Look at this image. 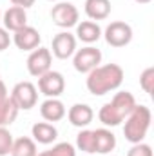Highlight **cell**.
<instances>
[{
	"label": "cell",
	"instance_id": "1",
	"mask_svg": "<svg viewBox=\"0 0 154 156\" xmlns=\"http://www.w3.org/2000/svg\"><path fill=\"white\" fill-rule=\"evenodd\" d=\"M125 73L118 64H103L94 67L91 73H87V91L94 96H103L111 91H116L123 83Z\"/></svg>",
	"mask_w": 154,
	"mask_h": 156
},
{
	"label": "cell",
	"instance_id": "28",
	"mask_svg": "<svg viewBox=\"0 0 154 156\" xmlns=\"http://www.w3.org/2000/svg\"><path fill=\"white\" fill-rule=\"evenodd\" d=\"M5 98H7V87H5L4 80H0V102L5 100Z\"/></svg>",
	"mask_w": 154,
	"mask_h": 156
},
{
	"label": "cell",
	"instance_id": "24",
	"mask_svg": "<svg viewBox=\"0 0 154 156\" xmlns=\"http://www.w3.org/2000/svg\"><path fill=\"white\" fill-rule=\"evenodd\" d=\"M53 156H76V147L69 142H60L56 145H53V149H49Z\"/></svg>",
	"mask_w": 154,
	"mask_h": 156
},
{
	"label": "cell",
	"instance_id": "5",
	"mask_svg": "<svg viewBox=\"0 0 154 156\" xmlns=\"http://www.w3.org/2000/svg\"><path fill=\"white\" fill-rule=\"evenodd\" d=\"M102 64V51L94 45H85L82 49H76L73 55V66L78 73H91L94 67Z\"/></svg>",
	"mask_w": 154,
	"mask_h": 156
},
{
	"label": "cell",
	"instance_id": "31",
	"mask_svg": "<svg viewBox=\"0 0 154 156\" xmlns=\"http://www.w3.org/2000/svg\"><path fill=\"white\" fill-rule=\"evenodd\" d=\"M0 24H2V11H0Z\"/></svg>",
	"mask_w": 154,
	"mask_h": 156
},
{
	"label": "cell",
	"instance_id": "14",
	"mask_svg": "<svg viewBox=\"0 0 154 156\" xmlns=\"http://www.w3.org/2000/svg\"><path fill=\"white\" fill-rule=\"evenodd\" d=\"M40 115H42V118L45 122L53 123V122H60L62 118L65 116L67 109H65V105H64L62 100H58V98H47L40 105Z\"/></svg>",
	"mask_w": 154,
	"mask_h": 156
},
{
	"label": "cell",
	"instance_id": "12",
	"mask_svg": "<svg viewBox=\"0 0 154 156\" xmlns=\"http://www.w3.org/2000/svg\"><path fill=\"white\" fill-rule=\"evenodd\" d=\"M2 24H4V29L7 31H18L22 29L24 26H27V13L24 7H18V5H11L5 13H2Z\"/></svg>",
	"mask_w": 154,
	"mask_h": 156
},
{
	"label": "cell",
	"instance_id": "20",
	"mask_svg": "<svg viewBox=\"0 0 154 156\" xmlns=\"http://www.w3.org/2000/svg\"><path fill=\"white\" fill-rule=\"evenodd\" d=\"M18 107H16V104L11 100V96H7L5 100H2L0 102V127H9L16 116H18Z\"/></svg>",
	"mask_w": 154,
	"mask_h": 156
},
{
	"label": "cell",
	"instance_id": "18",
	"mask_svg": "<svg viewBox=\"0 0 154 156\" xmlns=\"http://www.w3.org/2000/svg\"><path fill=\"white\" fill-rule=\"evenodd\" d=\"M85 15L96 22V20H105L111 15V0H85Z\"/></svg>",
	"mask_w": 154,
	"mask_h": 156
},
{
	"label": "cell",
	"instance_id": "22",
	"mask_svg": "<svg viewBox=\"0 0 154 156\" xmlns=\"http://www.w3.org/2000/svg\"><path fill=\"white\" fill-rule=\"evenodd\" d=\"M13 134L7 127H0V156H7L13 147Z\"/></svg>",
	"mask_w": 154,
	"mask_h": 156
},
{
	"label": "cell",
	"instance_id": "13",
	"mask_svg": "<svg viewBox=\"0 0 154 156\" xmlns=\"http://www.w3.org/2000/svg\"><path fill=\"white\" fill-rule=\"evenodd\" d=\"M93 136H94V153H98V154H109V153L114 151L116 136L111 129H107V127L94 129Z\"/></svg>",
	"mask_w": 154,
	"mask_h": 156
},
{
	"label": "cell",
	"instance_id": "9",
	"mask_svg": "<svg viewBox=\"0 0 154 156\" xmlns=\"http://www.w3.org/2000/svg\"><path fill=\"white\" fill-rule=\"evenodd\" d=\"M51 64H53V55L47 47H37L27 56V71L31 76H42L51 69Z\"/></svg>",
	"mask_w": 154,
	"mask_h": 156
},
{
	"label": "cell",
	"instance_id": "30",
	"mask_svg": "<svg viewBox=\"0 0 154 156\" xmlns=\"http://www.w3.org/2000/svg\"><path fill=\"white\" fill-rule=\"evenodd\" d=\"M134 2H138V4H151L152 0H134Z\"/></svg>",
	"mask_w": 154,
	"mask_h": 156
},
{
	"label": "cell",
	"instance_id": "6",
	"mask_svg": "<svg viewBox=\"0 0 154 156\" xmlns=\"http://www.w3.org/2000/svg\"><path fill=\"white\" fill-rule=\"evenodd\" d=\"M51 20H53L54 26H58L62 29H69V27H75L78 24L80 13H78L75 4H71V2H58L51 9Z\"/></svg>",
	"mask_w": 154,
	"mask_h": 156
},
{
	"label": "cell",
	"instance_id": "16",
	"mask_svg": "<svg viewBox=\"0 0 154 156\" xmlns=\"http://www.w3.org/2000/svg\"><path fill=\"white\" fill-rule=\"evenodd\" d=\"M31 136L37 144L42 145H49L53 144L56 138H58V131L53 123L49 122H37L33 127H31Z\"/></svg>",
	"mask_w": 154,
	"mask_h": 156
},
{
	"label": "cell",
	"instance_id": "3",
	"mask_svg": "<svg viewBox=\"0 0 154 156\" xmlns=\"http://www.w3.org/2000/svg\"><path fill=\"white\" fill-rule=\"evenodd\" d=\"M151 120L152 113L147 105H134V109L129 113V116L125 118V125H123V134L125 140L131 144H140L143 142V138L149 133L151 127Z\"/></svg>",
	"mask_w": 154,
	"mask_h": 156
},
{
	"label": "cell",
	"instance_id": "4",
	"mask_svg": "<svg viewBox=\"0 0 154 156\" xmlns=\"http://www.w3.org/2000/svg\"><path fill=\"white\" fill-rule=\"evenodd\" d=\"M9 96H11V100L16 104V107L20 111H29L38 102V89L31 82H18L13 87Z\"/></svg>",
	"mask_w": 154,
	"mask_h": 156
},
{
	"label": "cell",
	"instance_id": "8",
	"mask_svg": "<svg viewBox=\"0 0 154 156\" xmlns=\"http://www.w3.org/2000/svg\"><path fill=\"white\" fill-rule=\"evenodd\" d=\"M103 37H105V42L111 47H125L132 40V27L127 22L116 20V22H111L105 27Z\"/></svg>",
	"mask_w": 154,
	"mask_h": 156
},
{
	"label": "cell",
	"instance_id": "7",
	"mask_svg": "<svg viewBox=\"0 0 154 156\" xmlns=\"http://www.w3.org/2000/svg\"><path fill=\"white\" fill-rule=\"evenodd\" d=\"M38 91L47 98H58L65 91V78H64V75L58 73V71L49 69L47 73L38 76Z\"/></svg>",
	"mask_w": 154,
	"mask_h": 156
},
{
	"label": "cell",
	"instance_id": "2",
	"mask_svg": "<svg viewBox=\"0 0 154 156\" xmlns=\"http://www.w3.org/2000/svg\"><path fill=\"white\" fill-rule=\"evenodd\" d=\"M134 105H136V98L132 93L118 91L111 102L102 105V109L98 111V120L105 127H116L129 116V113L134 109Z\"/></svg>",
	"mask_w": 154,
	"mask_h": 156
},
{
	"label": "cell",
	"instance_id": "11",
	"mask_svg": "<svg viewBox=\"0 0 154 156\" xmlns=\"http://www.w3.org/2000/svg\"><path fill=\"white\" fill-rule=\"evenodd\" d=\"M40 40L42 38H40L38 29H35L31 26H24L22 29L15 31V35H13V44L20 51H29V53L40 47Z\"/></svg>",
	"mask_w": 154,
	"mask_h": 156
},
{
	"label": "cell",
	"instance_id": "10",
	"mask_svg": "<svg viewBox=\"0 0 154 156\" xmlns=\"http://www.w3.org/2000/svg\"><path fill=\"white\" fill-rule=\"evenodd\" d=\"M51 55H54L60 60H67L75 55L76 51V37L69 31H62L58 35H54L53 44H51Z\"/></svg>",
	"mask_w": 154,
	"mask_h": 156
},
{
	"label": "cell",
	"instance_id": "21",
	"mask_svg": "<svg viewBox=\"0 0 154 156\" xmlns=\"http://www.w3.org/2000/svg\"><path fill=\"white\" fill-rule=\"evenodd\" d=\"M76 149L87 154H94V136L91 129H82L76 136Z\"/></svg>",
	"mask_w": 154,
	"mask_h": 156
},
{
	"label": "cell",
	"instance_id": "27",
	"mask_svg": "<svg viewBox=\"0 0 154 156\" xmlns=\"http://www.w3.org/2000/svg\"><path fill=\"white\" fill-rule=\"evenodd\" d=\"M37 0H11V4L13 5H18V7H24V9H27V7H31L33 4H35Z\"/></svg>",
	"mask_w": 154,
	"mask_h": 156
},
{
	"label": "cell",
	"instance_id": "15",
	"mask_svg": "<svg viewBox=\"0 0 154 156\" xmlns=\"http://www.w3.org/2000/svg\"><path fill=\"white\" fill-rule=\"evenodd\" d=\"M67 118H69L71 125L80 127V129H85V127L93 122V118H94V111H93L91 105H87V104H75V105L69 107V111H67Z\"/></svg>",
	"mask_w": 154,
	"mask_h": 156
},
{
	"label": "cell",
	"instance_id": "25",
	"mask_svg": "<svg viewBox=\"0 0 154 156\" xmlns=\"http://www.w3.org/2000/svg\"><path fill=\"white\" fill-rule=\"evenodd\" d=\"M127 156H152V149H151L149 144H143V142L132 144V147L129 149Z\"/></svg>",
	"mask_w": 154,
	"mask_h": 156
},
{
	"label": "cell",
	"instance_id": "23",
	"mask_svg": "<svg viewBox=\"0 0 154 156\" xmlns=\"http://www.w3.org/2000/svg\"><path fill=\"white\" fill-rule=\"evenodd\" d=\"M140 87H142L147 94H152L154 93V67H147V69L140 75Z\"/></svg>",
	"mask_w": 154,
	"mask_h": 156
},
{
	"label": "cell",
	"instance_id": "32",
	"mask_svg": "<svg viewBox=\"0 0 154 156\" xmlns=\"http://www.w3.org/2000/svg\"><path fill=\"white\" fill-rule=\"evenodd\" d=\"M49 2H58V0H49Z\"/></svg>",
	"mask_w": 154,
	"mask_h": 156
},
{
	"label": "cell",
	"instance_id": "29",
	"mask_svg": "<svg viewBox=\"0 0 154 156\" xmlns=\"http://www.w3.org/2000/svg\"><path fill=\"white\" fill-rule=\"evenodd\" d=\"M37 156H53L51 151H44V153H37Z\"/></svg>",
	"mask_w": 154,
	"mask_h": 156
},
{
	"label": "cell",
	"instance_id": "17",
	"mask_svg": "<svg viewBox=\"0 0 154 156\" xmlns=\"http://www.w3.org/2000/svg\"><path fill=\"white\" fill-rule=\"evenodd\" d=\"M75 27H76V38L82 40L87 45H91V44H94V42H98L102 38V27L93 20L78 22Z\"/></svg>",
	"mask_w": 154,
	"mask_h": 156
},
{
	"label": "cell",
	"instance_id": "26",
	"mask_svg": "<svg viewBox=\"0 0 154 156\" xmlns=\"http://www.w3.org/2000/svg\"><path fill=\"white\" fill-rule=\"evenodd\" d=\"M9 44H11L9 31H7V29H4V27L0 26V51H5V49L9 47Z\"/></svg>",
	"mask_w": 154,
	"mask_h": 156
},
{
	"label": "cell",
	"instance_id": "19",
	"mask_svg": "<svg viewBox=\"0 0 154 156\" xmlns=\"http://www.w3.org/2000/svg\"><path fill=\"white\" fill-rule=\"evenodd\" d=\"M37 142L29 136H20L16 140H13V147H11V156H37Z\"/></svg>",
	"mask_w": 154,
	"mask_h": 156
}]
</instances>
